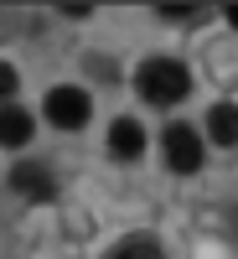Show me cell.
I'll use <instances>...</instances> for the list:
<instances>
[{"mask_svg": "<svg viewBox=\"0 0 238 259\" xmlns=\"http://www.w3.org/2000/svg\"><path fill=\"white\" fill-rule=\"evenodd\" d=\"M36 119L21 109V104H0V145H26Z\"/></svg>", "mask_w": 238, "mask_h": 259, "instance_id": "5b68a950", "label": "cell"}, {"mask_svg": "<svg viewBox=\"0 0 238 259\" xmlns=\"http://www.w3.org/2000/svg\"><path fill=\"white\" fill-rule=\"evenodd\" d=\"M109 150L119 161H135L140 150H145V130L135 124V119H114V130H109Z\"/></svg>", "mask_w": 238, "mask_h": 259, "instance_id": "8992f818", "label": "cell"}, {"mask_svg": "<svg viewBox=\"0 0 238 259\" xmlns=\"http://www.w3.org/2000/svg\"><path fill=\"white\" fill-rule=\"evenodd\" d=\"M16 83H21V73L11 62H0V99H16Z\"/></svg>", "mask_w": 238, "mask_h": 259, "instance_id": "30bf717a", "label": "cell"}, {"mask_svg": "<svg viewBox=\"0 0 238 259\" xmlns=\"http://www.w3.org/2000/svg\"><path fill=\"white\" fill-rule=\"evenodd\" d=\"M135 83H140V94L150 104H161V109H166V104H181L192 94V73L181 68L176 57H150L145 68L135 73Z\"/></svg>", "mask_w": 238, "mask_h": 259, "instance_id": "6da1fadb", "label": "cell"}, {"mask_svg": "<svg viewBox=\"0 0 238 259\" xmlns=\"http://www.w3.org/2000/svg\"><path fill=\"white\" fill-rule=\"evenodd\" d=\"M228 21H233V26H238V6H228Z\"/></svg>", "mask_w": 238, "mask_h": 259, "instance_id": "8fae6325", "label": "cell"}, {"mask_svg": "<svg viewBox=\"0 0 238 259\" xmlns=\"http://www.w3.org/2000/svg\"><path fill=\"white\" fill-rule=\"evenodd\" d=\"M109 259H166V254H161V244L150 239V233H135V239H124Z\"/></svg>", "mask_w": 238, "mask_h": 259, "instance_id": "ba28073f", "label": "cell"}, {"mask_svg": "<svg viewBox=\"0 0 238 259\" xmlns=\"http://www.w3.org/2000/svg\"><path fill=\"white\" fill-rule=\"evenodd\" d=\"M11 187H16V192H26L31 202H52V197H57V177H52L47 166H36V161L11 166Z\"/></svg>", "mask_w": 238, "mask_h": 259, "instance_id": "277c9868", "label": "cell"}, {"mask_svg": "<svg viewBox=\"0 0 238 259\" xmlns=\"http://www.w3.org/2000/svg\"><path fill=\"white\" fill-rule=\"evenodd\" d=\"M41 114H47L57 130H83L93 114V104L83 89H47V104H41Z\"/></svg>", "mask_w": 238, "mask_h": 259, "instance_id": "7a4b0ae2", "label": "cell"}, {"mask_svg": "<svg viewBox=\"0 0 238 259\" xmlns=\"http://www.w3.org/2000/svg\"><path fill=\"white\" fill-rule=\"evenodd\" d=\"M207 135L218 145H238V104H218L207 114Z\"/></svg>", "mask_w": 238, "mask_h": 259, "instance_id": "52a82bcc", "label": "cell"}, {"mask_svg": "<svg viewBox=\"0 0 238 259\" xmlns=\"http://www.w3.org/2000/svg\"><path fill=\"white\" fill-rule=\"evenodd\" d=\"M161 145H166V166L181 171V177H192V171L202 166V140H197V130H192V124H166Z\"/></svg>", "mask_w": 238, "mask_h": 259, "instance_id": "3957f363", "label": "cell"}, {"mask_svg": "<svg viewBox=\"0 0 238 259\" xmlns=\"http://www.w3.org/2000/svg\"><path fill=\"white\" fill-rule=\"evenodd\" d=\"M202 6H161V21H197Z\"/></svg>", "mask_w": 238, "mask_h": 259, "instance_id": "9c48e42d", "label": "cell"}]
</instances>
